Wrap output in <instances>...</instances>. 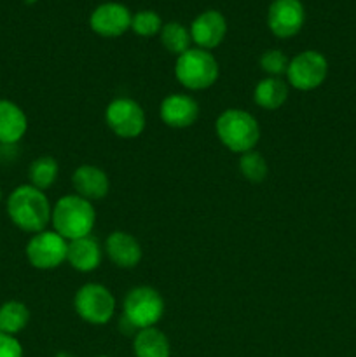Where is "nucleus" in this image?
I'll use <instances>...</instances> for the list:
<instances>
[{
	"label": "nucleus",
	"mask_w": 356,
	"mask_h": 357,
	"mask_svg": "<svg viewBox=\"0 0 356 357\" xmlns=\"http://www.w3.org/2000/svg\"><path fill=\"white\" fill-rule=\"evenodd\" d=\"M328 75V61L321 52L304 51L290 59L286 77L290 86L299 91H313L325 82Z\"/></svg>",
	"instance_id": "7"
},
{
	"label": "nucleus",
	"mask_w": 356,
	"mask_h": 357,
	"mask_svg": "<svg viewBox=\"0 0 356 357\" xmlns=\"http://www.w3.org/2000/svg\"><path fill=\"white\" fill-rule=\"evenodd\" d=\"M161 121L175 129H185L194 124L199 117V105L188 94L175 93L164 98L159 108Z\"/></svg>",
	"instance_id": "13"
},
{
	"label": "nucleus",
	"mask_w": 356,
	"mask_h": 357,
	"mask_svg": "<svg viewBox=\"0 0 356 357\" xmlns=\"http://www.w3.org/2000/svg\"><path fill=\"white\" fill-rule=\"evenodd\" d=\"M133 14L119 2H107L91 13L89 26L101 37H121L131 28Z\"/></svg>",
	"instance_id": "11"
},
{
	"label": "nucleus",
	"mask_w": 356,
	"mask_h": 357,
	"mask_svg": "<svg viewBox=\"0 0 356 357\" xmlns=\"http://www.w3.org/2000/svg\"><path fill=\"white\" fill-rule=\"evenodd\" d=\"M161 44L171 52V54H184L185 51L191 49V30L184 26V24L177 23V21H171V23L163 24L161 28Z\"/></svg>",
	"instance_id": "21"
},
{
	"label": "nucleus",
	"mask_w": 356,
	"mask_h": 357,
	"mask_svg": "<svg viewBox=\"0 0 356 357\" xmlns=\"http://www.w3.org/2000/svg\"><path fill=\"white\" fill-rule=\"evenodd\" d=\"M227 33V21L218 10H205L191 24L192 42L199 49H215L222 44Z\"/></svg>",
	"instance_id": "12"
},
{
	"label": "nucleus",
	"mask_w": 356,
	"mask_h": 357,
	"mask_svg": "<svg viewBox=\"0 0 356 357\" xmlns=\"http://www.w3.org/2000/svg\"><path fill=\"white\" fill-rule=\"evenodd\" d=\"M73 307L80 319L94 326H101L114 317L115 298L110 289L105 288L103 284L89 282L75 293Z\"/></svg>",
	"instance_id": "6"
},
{
	"label": "nucleus",
	"mask_w": 356,
	"mask_h": 357,
	"mask_svg": "<svg viewBox=\"0 0 356 357\" xmlns=\"http://www.w3.org/2000/svg\"><path fill=\"white\" fill-rule=\"evenodd\" d=\"M105 251L112 264L121 268H133L142 260V246L138 241L128 232H112L105 243Z\"/></svg>",
	"instance_id": "15"
},
{
	"label": "nucleus",
	"mask_w": 356,
	"mask_h": 357,
	"mask_svg": "<svg viewBox=\"0 0 356 357\" xmlns=\"http://www.w3.org/2000/svg\"><path fill=\"white\" fill-rule=\"evenodd\" d=\"M100 357H108V356H100Z\"/></svg>",
	"instance_id": "29"
},
{
	"label": "nucleus",
	"mask_w": 356,
	"mask_h": 357,
	"mask_svg": "<svg viewBox=\"0 0 356 357\" xmlns=\"http://www.w3.org/2000/svg\"><path fill=\"white\" fill-rule=\"evenodd\" d=\"M306 21V10L300 0H274L269 7V30L279 38H290L299 33Z\"/></svg>",
	"instance_id": "10"
},
{
	"label": "nucleus",
	"mask_w": 356,
	"mask_h": 357,
	"mask_svg": "<svg viewBox=\"0 0 356 357\" xmlns=\"http://www.w3.org/2000/svg\"><path fill=\"white\" fill-rule=\"evenodd\" d=\"M7 215L23 232L38 234L51 222L52 208L44 192L34 185H21L7 199Z\"/></svg>",
	"instance_id": "1"
},
{
	"label": "nucleus",
	"mask_w": 356,
	"mask_h": 357,
	"mask_svg": "<svg viewBox=\"0 0 356 357\" xmlns=\"http://www.w3.org/2000/svg\"><path fill=\"white\" fill-rule=\"evenodd\" d=\"M56 357H77V356L72 354V352H59V354H56Z\"/></svg>",
	"instance_id": "27"
},
{
	"label": "nucleus",
	"mask_w": 356,
	"mask_h": 357,
	"mask_svg": "<svg viewBox=\"0 0 356 357\" xmlns=\"http://www.w3.org/2000/svg\"><path fill=\"white\" fill-rule=\"evenodd\" d=\"M218 63L206 49L191 47L180 54L175 63V75L178 82L191 91H202L212 87L218 79Z\"/></svg>",
	"instance_id": "4"
},
{
	"label": "nucleus",
	"mask_w": 356,
	"mask_h": 357,
	"mask_svg": "<svg viewBox=\"0 0 356 357\" xmlns=\"http://www.w3.org/2000/svg\"><path fill=\"white\" fill-rule=\"evenodd\" d=\"M30 321V310L23 302L9 300L0 305V333L14 337L27 328Z\"/></svg>",
	"instance_id": "20"
},
{
	"label": "nucleus",
	"mask_w": 356,
	"mask_h": 357,
	"mask_svg": "<svg viewBox=\"0 0 356 357\" xmlns=\"http://www.w3.org/2000/svg\"><path fill=\"white\" fill-rule=\"evenodd\" d=\"M290 65V59L286 58V54L279 49H271V51L264 52L260 58V66L265 73H269V77H281L283 73H286Z\"/></svg>",
	"instance_id": "25"
},
{
	"label": "nucleus",
	"mask_w": 356,
	"mask_h": 357,
	"mask_svg": "<svg viewBox=\"0 0 356 357\" xmlns=\"http://www.w3.org/2000/svg\"><path fill=\"white\" fill-rule=\"evenodd\" d=\"M101 246L94 237L86 236L80 239L68 241V251H66V261L79 272H93L100 267Z\"/></svg>",
	"instance_id": "16"
},
{
	"label": "nucleus",
	"mask_w": 356,
	"mask_h": 357,
	"mask_svg": "<svg viewBox=\"0 0 356 357\" xmlns=\"http://www.w3.org/2000/svg\"><path fill=\"white\" fill-rule=\"evenodd\" d=\"M163 316L164 300L157 289L150 286H138L126 295L122 321H126L135 331L154 328Z\"/></svg>",
	"instance_id": "5"
},
{
	"label": "nucleus",
	"mask_w": 356,
	"mask_h": 357,
	"mask_svg": "<svg viewBox=\"0 0 356 357\" xmlns=\"http://www.w3.org/2000/svg\"><path fill=\"white\" fill-rule=\"evenodd\" d=\"M59 166L56 162V159L52 157H38L34 162L30 164V171H28V176H30V185H34L35 188L44 192L45 188L52 187L58 178Z\"/></svg>",
	"instance_id": "22"
},
{
	"label": "nucleus",
	"mask_w": 356,
	"mask_h": 357,
	"mask_svg": "<svg viewBox=\"0 0 356 357\" xmlns=\"http://www.w3.org/2000/svg\"><path fill=\"white\" fill-rule=\"evenodd\" d=\"M28 129V119L16 103L0 100V145H14Z\"/></svg>",
	"instance_id": "17"
},
{
	"label": "nucleus",
	"mask_w": 356,
	"mask_h": 357,
	"mask_svg": "<svg viewBox=\"0 0 356 357\" xmlns=\"http://www.w3.org/2000/svg\"><path fill=\"white\" fill-rule=\"evenodd\" d=\"M215 132L223 146L236 153L250 152L260 139L257 119L241 108H229L220 114L215 122Z\"/></svg>",
	"instance_id": "3"
},
{
	"label": "nucleus",
	"mask_w": 356,
	"mask_h": 357,
	"mask_svg": "<svg viewBox=\"0 0 356 357\" xmlns=\"http://www.w3.org/2000/svg\"><path fill=\"white\" fill-rule=\"evenodd\" d=\"M253 100L264 110H278L288 100V84L279 77L262 79L255 87Z\"/></svg>",
	"instance_id": "19"
},
{
	"label": "nucleus",
	"mask_w": 356,
	"mask_h": 357,
	"mask_svg": "<svg viewBox=\"0 0 356 357\" xmlns=\"http://www.w3.org/2000/svg\"><path fill=\"white\" fill-rule=\"evenodd\" d=\"M68 243L54 230H42L35 234L27 244V258L31 267L51 271L66 260Z\"/></svg>",
	"instance_id": "9"
},
{
	"label": "nucleus",
	"mask_w": 356,
	"mask_h": 357,
	"mask_svg": "<svg viewBox=\"0 0 356 357\" xmlns=\"http://www.w3.org/2000/svg\"><path fill=\"white\" fill-rule=\"evenodd\" d=\"M54 232H58L63 239L73 241L89 236L94 229L96 213L93 204L79 195H65L59 199L52 208L51 216Z\"/></svg>",
	"instance_id": "2"
},
{
	"label": "nucleus",
	"mask_w": 356,
	"mask_h": 357,
	"mask_svg": "<svg viewBox=\"0 0 356 357\" xmlns=\"http://www.w3.org/2000/svg\"><path fill=\"white\" fill-rule=\"evenodd\" d=\"M105 121L108 128L119 138H136L145 129V112L131 98H117L105 110Z\"/></svg>",
	"instance_id": "8"
},
{
	"label": "nucleus",
	"mask_w": 356,
	"mask_h": 357,
	"mask_svg": "<svg viewBox=\"0 0 356 357\" xmlns=\"http://www.w3.org/2000/svg\"><path fill=\"white\" fill-rule=\"evenodd\" d=\"M0 201H2V188H0Z\"/></svg>",
	"instance_id": "28"
},
{
	"label": "nucleus",
	"mask_w": 356,
	"mask_h": 357,
	"mask_svg": "<svg viewBox=\"0 0 356 357\" xmlns=\"http://www.w3.org/2000/svg\"><path fill=\"white\" fill-rule=\"evenodd\" d=\"M161 28H163V20L154 10H140L131 20V30L140 37H154L161 33Z\"/></svg>",
	"instance_id": "24"
},
{
	"label": "nucleus",
	"mask_w": 356,
	"mask_h": 357,
	"mask_svg": "<svg viewBox=\"0 0 356 357\" xmlns=\"http://www.w3.org/2000/svg\"><path fill=\"white\" fill-rule=\"evenodd\" d=\"M0 357H23V347L16 337L0 333Z\"/></svg>",
	"instance_id": "26"
},
{
	"label": "nucleus",
	"mask_w": 356,
	"mask_h": 357,
	"mask_svg": "<svg viewBox=\"0 0 356 357\" xmlns=\"http://www.w3.org/2000/svg\"><path fill=\"white\" fill-rule=\"evenodd\" d=\"M241 174L246 178L250 183H262L267 178L269 167L264 157L255 150H250L246 153H241L239 159Z\"/></svg>",
	"instance_id": "23"
},
{
	"label": "nucleus",
	"mask_w": 356,
	"mask_h": 357,
	"mask_svg": "<svg viewBox=\"0 0 356 357\" xmlns=\"http://www.w3.org/2000/svg\"><path fill=\"white\" fill-rule=\"evenodd\" d=\"M133 352L136 357H170V340L161 330L145 328L135 335L133 340Z\"/></svg>",
	"instance_id": "18"
},
{
	"label": "nucleus",
	"mask_w": 356,
	"mask_h": 357,
	"mask_svg": "<svg viewBox=\"0 0 356 357\" xmlns=\"http://www.w3.org/2000/svg\"><path fill=\"white\" fill-rule=\"evenodd\" d=\"M72 183L75 188V194L89 202L103 199L110 188V181H108L105 171H101L96 166H89V164L77 167L72 176Z\"/></svg>",
	"instance_id": "14"
}]
</instances>
